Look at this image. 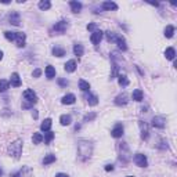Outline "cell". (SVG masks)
Instances as JSON below:
<instances>
[{"label": "cell", "mask_w": 177, "mask_h": 177, "mask_svg": "<svg viewBox=\"0 0 177 177\" xmlns=\"http://www.w3.org/2000/svg\"><path fill=\"white\" fill-rule=\"evenodd\" d=\"M3 58V51H0V60Z\"/></svg>", "instance_id": "45"}, {"label": "cell", "mask_w": 177, "mask_h": 177, "mask_svg": "<svg viewBox=\"0 0 177 177\" xmlns=\"http://www.w3.org/2000/svg\"><path fill=\"white\" fill-rule=\"evenodd\" d=\"M165 55H166L167 60H174V57H176V50H174L173 47H169V49H166V51H165Z\"/></svg>", "instance_id": "26"}, {"label": "cell", "mask_w": 177, "mask_h": 177, "mask_svg": "<svg viewBox=\"0 0 177 177\" xmlns=\"http://www.w3.org/2000/svg\"><path fill=\"white\" fill-rule=\"evenodd\" d=\"M76 66H78V65H76L75 60H69V61L65 64V71H66V72H75Z\"/></svg>", "instance_id": "18"}, {"label": "cell", "mask_w": 177, "mask_h": 177, "mask_svg": "<svg viewBox=\"0 0 177 177\" xmlns=\"http://www.w3.org/2000/svg\"><path fill=\"white\" fill-rule=\"evenodd\" d=\"M73 53H75V55H78V57H82L84 53L83 46H82V44H75V46H73Z\"/></svg>", "instance_id": "27"}, {"label": "cell", "mask_w": 177, "mask_h": 177, "mask_svg": "<svg viewBox=\"0 0 177 177\" xmlns=\"http://www.w3.org/2000/svg\"><path fill=\"white\" fill-rule=\"evenodd\" d=\"M10 83L13 87H19L21 86V79H19V75L17 72H14L13 75H11V79H10Z\"/></svg>", "instance_id": "14"}, {"label": "cell", "mask_w": 177, "mask_h": 177, "mask_svg": "<svg viewBox=\"0 0 177 177\" xmlns=\"http://www.w3.org/2000/svg\"><path fill=\"white\" fill-rule=\"evenodd\" d=\"M66 28H68V22L66 21H60L54 25V31L58 33H64L66 31Z\"/></svg>", "instance_id": "10"}, {"label": "cell", "mask_w": 177, "mask_h": 177, "mask_svg": "<svg viewBox=\"0 0 177 177\" xmlns=\"http://www.w3.org/2000/svg\"><path fill=\"white\" fill-rule=\"evenodd\" d=\"M166 125V120L163 116H154L152 118V126L154 127H158V129H163Z\"/></svg>", "instance_id": "6"}, {"label": "cell", "mask_w": 177, "mask_h": 177, "mask_svg": "<svg viewBox=\"0 0 177 177\" xmlns=\"http://www.w3.org/2000/svg\"><path fill=\"white\" fill-rule=\"evenodd\" d=\"M8 21H10V24H13V25L18 26L19 24H21V17H19V13H17V11H11L10 15H8Z\"/></svg>", "instance_id": "5"}, {"label": "cell", "mask_w": 177, "mask_h": 177, "mask_svg": "<svg viewBox=\"0 0 177 177\" xmlns=\"http://www.w3.org/2000/svg\"><path fill=\"white\" fill-rule=\"evenodd\" d=\"M51 119L50 118H47V119L43 120V123L40 125V130L42 131H50V127H51Z\"/></svg>", "instance_id": "17"}, {"label": "cell", "mask_w": 177, "mask_h": 177, "mask_svg": "<svg viewBox=\"0 0 177 177\" xmlns=\"http://www.w3.org/2000/svg\"><path fill=\"white\" fill-rule=\"evenodd\" d=\"M8 86H10V83H8L7 80H4V79L0 80V91H6L8 89Z\"/></svg>", "instance_id": "35"}, {"label": "cell", "mask_w": 177, "mask_h": 177, "mask_svg": "<svg viewBox=\"0 0 177 177\" xmlns=\"http://www.w3.org/2000/svg\"><path fill=\"white\" fill-rule=\"evenodd\" d=\"M131 97H133L134 101H143V97H144V93L140 90V89H136L131 94Z\"/></svg>", "instance_id": "19"}, {"label": "cell", "mask_w": 177, "mask_h": 177, "mask_svg": "<svg viewBox=\"0 0 177 177\" xmlns=\"http://www.w3.org/2000/svg\"><path fill=\"white\" fill-rule=\"evenodd\" d=\"M96 114L94 112H91V114H87V115H84V118H83V120L84 122H89V120H93V119H96Z\"/></svg>", "instance_id": "38"}, {"label": "cell", "mask_w": 177, "mask_h": 177, "mask_svg": "<svg viewBox=\"0 0 177 177\" xmlns=\"http://www.w3.org/2000/svg\"><path fill=\"white\" fill-rule=\"evenodd\" d=\"M127 102H129V96H127L126 93L120 94V96H118V97L115 98V104L116 105H126Z\"/></svg>", "instance_id": "12"}, {"label": "cell", "mask_w": 177, "mask_h": 177, "mask_svg": "<svg viewBox=\"0 0 177 177\" xmlns=\"http://www.w3.org/2000/svg\"><path fill=\"white\" fill-rule=\"evenodd\" d=\"M116 43H118V47H119L122 51L127 50V46H126V40L123 39L122 36H118L116 37Z\"/></svg>", "instance_id": "21"}, {"label": "cell", "mask_w": 177, "mask_h": 177, "mask_svg": "<svg viewBox=\"0 0 177 177\" xmlns=\"http://www.w3.org/2000/svg\"><path fill=\"white\" fill-rule=\"evenodd\" d=\"M60 122H61L62 126H69L72 123V118H71V115H61Z\"/></svg>", "instance_id": "20"}, {"label": "cell", "mask_w": 177, "mask_h": 177, "mask_svg": "<svg viewBox=\"0 0 177 177\" xmlns=\"http://www.w3.org/2000/svg\"><path fill=\"white\" fill-rule=\"evenodd\" d=\"M174 33V26L173 25H167L166 29H165V36L166 37H172Z\"/></svg>", "instance_id": "31"}, {"label": "cell", "mask_w": 177, "mask_h": 177, "mask_svg": "<svg viewBox=\"0 0 177 177\" xmlns=\"http://www.w3.org/2000/svg\"><path fill=\"white\" fill-rule=\"evenodd\" d=\"M118 78H119L118 82H119L120 86H127V84H129V79L126 78V75H119Z\"/></svg>", "instance_id": "32"}, {"label": "cell", "mask_w": 177, "mask_h": 177, "mask_svg": "<svg viewBox=\"0 0 177 177\" xmlns=\"http://www.w3.org/2000/svg\"><path fill=\"white\" fill-rule=\"evenodd\" d=\"M3 176V170H1V167H0V177Z\"/></svg>", "instance_id": "44"}, {"label": "cell", "mask_w": 177, "mask_h": 177, "mask_svg": "<svg viewBox=\"0 0 177 177\" xmlns=\"http://www.w3.org/2000/svg\"><path fill=\"white\" fill-rule=\"evenodd\" d=\"M93 152V144L87 140H80L78 143V155L82 161H87Z\"/></svg>", "instance_id": "1"}, {"label": "cell", "mask_w": 177, "mask_h": 177, "mask_svg": "<svg viewBox=\"0 0 177 177\" xmlns=\"http://www.w3.org/2000/svg\"><path fill=\"white\" fill-rule=\"evenodd\" d=\"M53 54H54L55 57H64V55H65V50H64L62 47L55 46V47H53Z\"/></svg>", "instance_id": "23"}, {"label": "cell", "mask_w": 177, "mask_h": 177, "mask_svg": "<svg viewBox=\"0 0 177 177\" xmlns=\"http://www.w3.org/2000/svg\"><path fill=\"white\" fill-rule=\"evenodd\" d=\"M50 7H51V3H50V1H47V0L40 1V3H39V8H40V10H49Z\"/></svg>", "instance_id": "33"}, {"label": "cell", "mask_w": 177, "mask_h": 177, "mask_svg": "<svg viewBox=\"0 0 177 177\" xmlns=\"http://www.w3.org/2000/svg\"><path fill=\"white\" fill-rule=\"evenodd\" d=\"M127 177H133V176H127Z\"/></svg>", "instance_id": "46"}, {"label": "cell", "mask_w": 177, "mask_h": 177, "mask_svg": "<svg viewBox=\"0 0 177 177\" xmlns=\"http://www.w3.org/2000/svg\"><path fill=\"white\" fill-rule=\"evenodd\" d=\"M105 170H107V172H112V170H114V166H112V165H107V166H105Z\"/></svg>", "instance_id": "42"}, {"label": "cell", "mask_w": 177, "mask_h": 177, "mask_svg": "<svg viewBox=\"0 0 177 177\" xmlns=\"http://www.w3.org/2000/svg\"><path fill=\"white\" fill-rule=\"evenodd\" d=\"M25 39H26L25 33L17 32V35H15V42H17V46H18V47H24V46H25Z\"/></svg>", "instance_id": "11"}, {"label": "cell", "mask_w": 177, "mask_h": 177, "mask_svg": "<svg viewBox=\"0 0 177 177\" xmlns=\"http://www.w3.org/2000/svg\"><path fill=\"white\" fill-rule=\"evenodd\" d=\"M75 101H76V97L73 96V94H66V96H64V97H62V100H61L62 104H66V105L73 104Z\"/></svg>", "instance_id": "15"}, {"label": "cell", "mask_w": 177, "mask_h": 177, "mask_svg": "<svg viewBox=\"0 0 177 177\" xmlns=\"http://www.w3.org/2000/svg\"><path fill=\"white\" fill-rule=\"evenodd\" d=\"M32 141H33V144H40V143L43 141V136H42L40 133H33Z\"/></svg>", "instance_id": "30"}, {"label": "cell", "mask_w": 177, "mask_h": 177, "mask_svg": "<svg viewBox=\"0 0 177 177\" xmlns=\"http://www.w3.org/2000/svg\"><path fill=\"white\" fill-rule=\"evenodd\" d=\"M87 29H89V31H94V32H96L97 25H96V24H89V25H87Z\"/></svg>", "instance_id": "40"}, {"label": "cell", "mask_w": 177, "mask_h": 177, "mask_svg": "<svg viewBox=\"0 0 177 177\" xmlns=\"http://www.w3.org/2000/svg\"><path fill=\"white\" fill-rule=\"evenodd\" d=\"M54 76H55V69H54V66H51V65L46 66V78H47V79H53Z\"/></svg>", "instance_id": "22"}, {"label": "cell", "mask_w": 177, "mask_h": 177, "mask_svg": "<svg viewBox=\"0 0 177 177\" xmlns=\"http://www.w3.org/2000/svg\"><path fill=\"white\" fill-rule=\"evenodd\" d=\"M24 100H25L26 102H29V104H35V102L37 101V96L36 93L33 90H31V89H28V90L24 91Z\"/></svg>", "instance_id": "3"}, {"label": "cell", "mask_w": 177, "mask_h": 177, "mask_svg": "<svg viewBox=\"0 0 177 177\" xmlns=\"http://www.w3.org/2000/svg\"><path fill=\"white\" fill-rule=\"evenodd\" d=\"M42 75V71H40V69H35V71H33V78H37V76H40Z\"/></svg>", "instance_id": "41"}, {"label": "cell", "mask_w": 177, "mask_h": 177, "mask_svg": "<svg viewBox=\"0 0 177 177\" xmlns=\"http://www.w3.org/2000/svg\"><path fill=\"white\" fill-rule=\"evenodd\" d=\"M134 162H136V165L140 166V167H145L147 165H148L147 156L143 155V154H136V155H134Z\"/></svg>", "instance_id": "4"}, {"label": "cell", "mask_w": 177, "mask_h": 177, "mask_svg": "<svg viewBox=\"0 0 177 177\" xmlns=\"http://www.w3.org/2000/svg\"><path fill=\"white\" fill-rule=\"evenodd\" d=\"M102 8L107 11H111V10H118V4L114 3V1H104L102 3Z\"/></svg>", "instance_id": "16"}, {"label": "cell", "mask_w": 177, "mask_h": 177, "mask_svg": "<svg viewBox=\"0 0 177 177\" xmlns=\"http://www.w3.org/2000/svg\"><path fill=\"white\" fill-rule=\"evenodd\" d=\"M87 102H89V105H97L98 104V97L97 96H94V94H89L86 97Z\"/></svg>", "instance_id": "28"}, {"label": "cell", "mask_w": 177, "mask_h": 177, "mask_svg": "<svg viewBox=\"0 0 177 177\" xmlns=\"http://www.w3.org/2000/svg\"><path fill=\"white\" fill-rule=\"evenodd\" d=\"M79 89L82 91H89L90 90V83L86 82V80H83V79H80L79 80Z\"/></svg>", "instance_id": "25"}, {"label": "cell", "mask_w": 177, "mask_h": 177, "mask_svg": "<svg viewBox=\"0 0 177 177\" xmlns=\"http://www.w3.org/2000/svg\"><path fill=\"white\" fill-rule=\"evenodd\" d=\"M102 36H104V33H102L100 29H98V31H96V32H93V33H91V36H90L91 43H93V44H100Z\"/></svg>", "instance_id": "7"}, {"label": "cell", "mask_w": 177, "mask_h": 177, "mask_svg": "<svg viewBox=\"0 0 177 177\" xmlns=\"http://www.w3.org/2000/svg\"><path fill=\"white\" fill-rule=\"evenodd\" d=\"M69 6H71V10H72L73 13H79V11L82 10V3H79V1H71Z\"/></svg>", "instance_id": "24"}, {"label": "cell", "mask_w": 177, "mask_h": 177, "mask_svg": "<svg viewBox=\"0 0 177 177\" xmlns=\"http://www.w3.org/2000/svg\"><path fill=\"white\" fill-rule=\"evenodd\" d=\"M55 177H69V176L65 173H58V174H55Z\"/></svg>", "instance_id": "43"}, {"label": "cell", "mask_w": 177, "mask_h": 177, "mask_svg": "<svg viewBox=\"0 0 177 177\" xmlns=\"http://www.w3.org/2000/svg\"><path fill=\"white\" fill-rule=\"evenodd\" d=\"M111 136L112 137H115V138H119L123 136V125H120V123H118L114 129H112L111 131Z\"/></svg>", "instance_id": "8"}, {"label": "cell", "mask_w": 177, "mask_h": 177, "mask_svg": "<svg viewBox=\"0 0 177 177\" xmlns=\"http://www.w3.org/2000/svg\"><path fill=\"white\" fill-rule=\"evenodd\" d=\"M55 162V155H53V154H49V155L44 156L43 159V165H50V163Z\"/></svg>", "instance_id": "29"}, {"label": "cell", "mask_w": 177, "mask_h": 177, "mask_svg": "<svg viewBox=\"0 0 177 177\" xmlns=\"http://www.w3.org/2000/svg\"><path fill=\"white\" fill-rule=\"evenodd\" d=\"M116 35L114 32H111V31H108V32H107V40H108V42H116Z\"/></svg>", "instance_id": "37"}, {"label": "cell", "mask_w": 177, "mask_h": 177, "mask_svg": "<svg viewBox=\"0 0 177 177\" xmlns=\"http://www.w3.org/2000/svg\"><path fill=\"white\" fill-rule=\"evenodd\" d=\"M8 154H10L13 158L19 159V156H21V154H22V141L17 140V141H14L13 144L8 145Z\"/></svg>", "instance_id": "2"}, {"label": "cell", "mask_w": 177, "mask_h": 177, "mask_svg": "<svg viewBox=\"0 0 177 177\" xmlns=\"http://www.w3.org/2000/svg\"><path fill=\"white\" fill-rule=\"evenodd\" d=\"M58 84H60V86H68V80H65V79H58Z\"/></svg>", "instance_id": "39"}, {"label": "cell", "mask_w": 177, "mask_h": 177, "mask_svg": "<svg viewBox=\"0 0 177 177\" xmlns=\"http://www.w3.org/2000/svg\"><path fill=\"white\" fill-rule=\"evenodd\" d=\"M53 138H54V133H51V131H47V133L44 134V143H46V144H49V143H50Z\"/></svg>", "instance_id": "36"}, {"label": "cell", "mask_w": 177, "mask_h": 177, "mask_svg": "<svg viewBox=\"0 0 177 177\" xmlns=\"http://www.w3.org/2000/svg\"><path fill=\"white\" fill-rule=\"evenodd\" d=\"M29 174H31V169L26 167V166H24L22 169H19L18 172L13 173L10 177H29Z\"/></svg>", "instance_id": "9"}, {"label": "cell", "mask_w": 177, "mask_h": 177, "mask_svg": "<svg viewBox=\"0 0 177 177\" xmlns=\"http://www.w3.org/2000/svg\"><path fill=\"white\" fill-rule=\"evenodd\" d=\"M140 129H141V138H143V140H147V138H148V134H149L148 125L145 122H140Z\"/></svg>", "instance_id": "13"}, {"label": "cell", "mask_w": 177, "mask_h": 177, "mask_svg": "<svg viewBox=\"0 0 177 177\" xmlns=\"http://www.w3.org/2000/svg\"><path fill=\"white\" fill-rule=\"evenodd\" d=\"M15 35H17V32H10V31H7V32H4V37H6L7 40H10V42L15 40Z\"/></svg>", "instance_id": "34"}]
</instances>
